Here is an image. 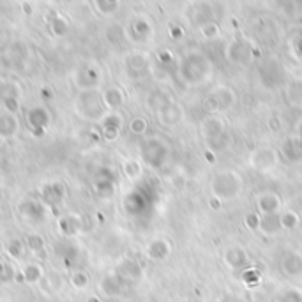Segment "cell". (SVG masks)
I'll return each instance as SVG.
<instances>
[{
	"label": "cell",
	"mask_w": 302,
	"mask_h": 302,
	"mask_svg": "<svg viewBox=\"0 0 302 302\" xmlns=\"http://www.w3.org/2000/svg\"><path fill=\"white\" fill-rule=\"evenodd\" d=\"M104 103L103 96H99L98 91H80V94L74 99V111L85 120H101L104 115Z\"/></svg>",
	"instance_id": "1"
},
{
	"label": "cell",
	"mask_w": 302,
	"mask_h": 302,
	"mask_svg": "<svg viewBox=\"0 0 302 302\" xmlns=\"http://www.w3.org/2000/svg\"><path fill=\"white\" fill-rule=\"evenodd\" d=\"M25 118H27V124L30 127L32 135L35 138H41L45 135L46 127L50 125V122H52V113L45 106H32L27 110Z\"/></svg>",
	"instance_id": "2"
},
{
	"label": "cell",
	"mask_w": 302,
	"mask_h": 302,
	"mask_svg": "<svg viewBox=\"0 0 302 302\" xmlns=\"http://www.w3.org/2000/svg\"><path fill=\"white\" fill-rule=\"evenodd\" d=\"M101 80L99 67L94 64H85L74 73V83L80 87V91H96Z\"/></svg>",
	"instance_id": "3"
},
{
	"label": "cell",
	"mask_w": 302,
	"mask_h": 302,
	"mask_svg": "<svg viewBox=\"0 0 302 302\" xmlns=\"http://www.w3.org/2000/svg\"><path fill=\"white\" fill-rule=\"evenodd\" d=\"M66 196H67L66 186L60 181L46 182V184L41 186V200L48 207H59L60 203H64Z\"/></svg>",
	"instance_id": "4"
},
{
	"label": "cell",
	"mask_w": 302,
	"mask_h": 302,
	"mask_svg": "<svg viewBox=\"0 0 302 302\" xmlns=\"http://www.w3.org/2000/svg\"><path fill=\"white\" fill-rule=\"evenodd\" d=\"M20 212L28 223H32V225L45 221V203H41V201L23 200L20 203Z\"/></svg>",
	"instance_id": "5"
},
{
	"label": "cell",
	"mask_w": 302,
	"mask_h": 302,
	"mask_svg": "<svg viewBox=\"0 0 302 302\" xmlns=\"http://www.w3.org/2000/svg\"><path fill=\"white\" fill-rule=\"evenodd\" d=\"M59 230L62 235L74 237L76 233L83 232V218L78 214H66L59 219Z\"/></svg>",
	"instance_id": "6"
},
{
	"label": "cell",
	"mask_w": 302,
	"mask_h": 302,
	"mask_svg": "<svg viewBox=\"0 0 302 302\" xmlns=\"http://www.w3.org/2000/svg\"><path fill=\"white\" fill-rule=\"evenodd\" d=\"M20 133V118L18 115L0 113V138H14Z\"/></svg>",
	"instance_id": "7"
},
{
	"label": "cell",
	"mask_w": 302,
	"mask_h": 302,
	"mask_svg": "<svg viewBox=\"0 0 302 302\" xmlns=\"http://www.w3.org/2000/svg\"><path fill=\"white\" fill-rule=\"evenodd\" d=\"M120 115L117 113H110L106 118H104V124H103V136L108 140V142H113L117 140L118 136V129H120Z\"/></svg>",
	"instance_id": "8"
},
{
	"label": "cell",
	"mask_w": 302,
	"mask_h": 302,
	"mask_svg": "<svg viewBox=\"0 0 302 302\" xmlns=\"http://www.w3.org/2000/svg\"><path fill=\"white\" fill-rule=\"evenodd\" d=\"M103 103H104V106L111 108V110H113V108H118V106H122V103H124V94H122L120 89L110 87V89H106V91H104Z\"/></svg>",
	"instance_id": "9"
},
{
	"label": "cell",
	"mask_w": 302,
	"mask_h": 302,
	"mask_svg": "<svg viewBox=\"0 0 302 302\" xmlns=\"http://www.w3.org/2000/svg\"><path fill=\"white\" fill-rule=\"evenodd\" d=\"M9 98H21V87L20 83L13 80H0V101Z\"/></svg>",
	"instance_id": "10"
},
{
	"label": "cell",
	"mask_w": 302,
	"mask_h": 302,
	"mask_svg": "<svg viewBox=\"0 0 302 302\" xmlns=\"http://www.w3.org/2000/svg\"><path fill=\"white\" fill-rule=\"evenodd\" d=\"M7 55H9V59L13 60V62H25V60L28 59V46L25 45V42L21 41H16L13 42V45L9 46V50H7Z\"/></svg>",
	"instance_id": "11"
},
{
	"label": "cell",
	"mask_w": 302,
	"mask_h": 302,
	"mask_svg": "<svg viewBox=\"0 0 302 302\" xmlns=\"http://www.w3.org/2000/svg\"><path fill=\"white\" fill-rule=\"evenodd\" d=\"M48 25H50V30H52V34L55 35V37H66L67 32H69V23H67L60 14H55V16L50 20Z\"/></svg>",
	"instance_id": "12"
},
{
	"label": "cell",
	"mask_w": 302,
	"mask_h": 302,
	"mask_svg": "<svg viewBox=\"0 0 302 302\" xmlns=\"http://www.w3.org/2000/svg\"><path fill=\"white\" fill-rule=\"evenodd\" d=\"M21 274H23L25 281L28 283H37L39 279L42 278V274H45V271H42V267L39 264H27L23 267V271H21Z\"/></svg>",
	"instance_id": "13"
},
{
	"label": "cell",
	"mask_w": 302,
	"mask_h": 302,
	"mask_svg": "<svg viewBox=\"0 0 302 302\" xmlns=\"http://www.w3.org/2000/svg\"><path fill=\"white\" fill-rule=\"evenodd\" d=\"M25 253H27V246H25V240L21 239H11L9 242H7V254L13 258H16V260H20V258L25 256Z\"/></svg>",
	"instance_id": "14"
},
{
	"label": "cell",
	"mask_w": 302,
	"mask_h": 302,
	"mask_svg": "<svg viewBox=\"0 0 302 302\" xmlns=\"http://www.w3.org/2000/svg\"><path fill=\"white\" fill-rule=\"evenodd\" d=\"M25 246H27V249L30 251V253H42L45 251V239H42L41 235H35V233H32V235H27L25 237Z\"/></svg>",
	"instance_id": "15"
},
{
	"label": "cell",
	"mask_w": 302,
	"mask_h": 302,
	"mask_svg": "<svg viewBox=\"0 0 302 302\" xmlns=\"http://www.w3.org/2000/svg\"><path fill=\"white\" fill-rule=\"evenodd\" d=\"M71 285L76 290H85L89 286V274L85 271H74L71 274Z\"/></svg>",
	"instance_id": "16"
},
{
	"label": "cell",
	"mask_w": 302,
	"mask_h": 302,
	"mask_svg": "<svg viewBox=\"0 0 302 302\" xmlns=\"http://www.w3.org/2000/svg\"><path fill=\"white\" fill-rule=\"evenodd\" d=\"M0 106L4 108V111H6V113L18 115V111L21 110V101L18 98H9V99L0 101Z\"/></svg>",
	"instance_id": "17"
},
{
	"label": "cell",
	"mask_w": 302,
	"mask_h": 302,
	"mask_svg": "<svg viewBox=\"0 0 302 302\" xmlns=\"http://www.w3.org/2000/svg\"><path fill=\"white\" fill-rule=\"evenodd\" d=\"M120 6L118 2H108V0H99V2H94L96 11L101 14H111L117 11V7Z\"/></svg>",
	"instance_id": "18"
},
{
	"label": "cell",
	"mask_w": 302,
	"mask_h": 302,
	"mask_svg": "<svg viewBox=\"0 0 302 302\" xmlns=\"http://www.w3.org/2000/svg\"><path fill=\"white\" fill-rule=\"evenodd\" d=\"M101 285H104V286L108 285V288H103L106 295H110V290H113V295L118 293V290H120V286L117 285V278H115V276H106V278L101 281Z\"/></svg>",
	"instance_id": "19"
},
{
	"label": "cell",
	"mask_w": 302,
	"mask_h": 302,
	"mask_svg": "<svg viewBox=\"0 0 302 302\" xmlns=\"http://www.w3.org/2000/svg\"><path fill=\"white\" fill-rule=\"evenodd\" d=\"M145 120L143 118H135V120H131V124H129V129H131L133 133H136V135H140V133L145 131Z\"/></svg>",
	"instance_id": "20"
},
{
	"label": "cell",
	"mask_w": 302,
	"mask_h": 302,
	"mask_svg": "<svg viewBox=\"0 0 302 302\" xmlns=\"http://www.w3.org/2000/svg\"><path fill=\"white\" fill-rule=\"evenodd\" d=\"M136 170H138V163H135V161H127V163H124V171L127 174V177L135 179Z\"/></svg>",
	"instance_id": "21"
},
{
	"label": "cell",
	"mask_w": 302,
	"mask_h": 302,
	"mask_svg": "<svg viewBox=\"0 0 302 302\" xmlns=\"http://www.w3.org/2000/svg\"><path fill=\"white\" fill-rule=\"evenodd\" d=\"M21 7H23V13L25 14H32L34 9H32V4L30 2H21Z\"/></svg>",
	"instance_id": "22"
},
{
	"label": "cell",
	"mask_w": 302,
	"mask_h": 302,
	"mask_svg": "<svg viewBox=\"0 0 302 302\" xmlns=\"http://www.w3.org/2000/svg\"><path fill=\"white\" fill-rule=\"evenodd\" d=\"M41 94H42V98H45L46 101H52L53 99V96H52V92H50V89H42Z\"/></svg>",
	"instance_id": "23"
},
{
	"label": "cell",
	"mask_w": 302,
	"mask_h": 302,
	"mask_svg": "<svg viewBox=\"0 0 302 302\" xmlns=\"http://www.w3.org/2000/svg\"><path fill=\"white\" fill-rule=\"evenodd\" d=\"M6 267H7V265L4 264V262H0V278H4V272H6Z\"/></svg>",
	"instance_id": "24"
},
{
	"label": "cell",
	"mask_w": 302,
	"mask_h": 302,
	"mask_svg": "<svg viewBox=\"0 0 302 302\" xmlns=\"http://www.w3.org/2000/svg\"><path fill=\"white\" fill-rule=\"evenodd\" d=\"M0 200H2V188H0Z\"/></svg>",
	"instance_id": "25"
}]
</instances>
